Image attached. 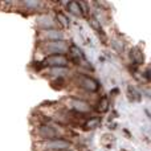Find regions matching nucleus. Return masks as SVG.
I'll use <instances>...</instances> for the list:
<instances>
[{"label": "nucleus", "instance_id": "obj_5", "mask_svg": "<svg viewBox=\"0 0 151 151\" xmlns=\"http://www.w3.org/2000/svg\"><path fill=\"white\" fill-rule=\"evenodd\" d=\"M80 85L89 91H96L97 89H98V83H97L93 78L86 77V76H81L80 77Z\"/></svg>", "mask_w": 151, "mask_h": 151}, {"label": "nucleus", "instance_id": "obj_8", "mask_svg": "<svg viewBox=\"0 0 151 151\" xmlns=\"http://www.w3.org/2000/svg\"><path fill=\"white\" fill-rule=\"evenodd\" d=\"M68 8H69V11H70V12L73 13V15H76V16H82V13H83L80 3H77V1L68 3Z\"/></svg>", "mask_w": 151, "mask_h": 151}, {"label": "nucleus", "instance_id": "obj_9", "mask_svg": "<svg viewBox=\"0 0 151 151\" xmlns=\"http://www.w3.org/2000/svg\"><path fill=\"white\" fill-rule=\"evenodd\" d=\"M130 56H133V60H134L135 64H141L142 61H143V55H142V52H141L139 48H134L133 53H131Z\"/></svg>", "mask_w": 151, "mask_h": 151}, {"label": "nucleus", "instance_id": "obj_4", "mask_svg": "<svg viewBox=\"0 0 151 151\" xmlns=\"http://www.w3.org/2000/svg\"><path fill=\"white\" fill-rule=\"evenodd\" d=\"M39 135L41 138L47 139H56V137L58 135V130L55 127V126H49V125H44V126H40L39 127Z\"/></svg>", "mask_w": 151, "mask_h": 151}, {"label": "nucleus", "instance_id": "obj_7", "mask_svg": "<svg viewBox=\"0 0 151 151\" xmlns=\"http://www.w3.org/2000/svg\"><path fill=\"white\" fill-rule=\"evenodd\" d=\"M70 106L80 113H86L90 110V106H89L88 102L81 101V99H70Z\"/></svg>", "mask_w": 151, "mask_h": 151}, {"label": "nucleus", "instance_id": "obj_11", "mask_svg": "<svg viewBox=\"0 0 151 151\" xmlns=\"http://www.w3.org/2000/svg\"><path fill=\"white\" fill-rule=\"evenodd\" d=\"M40 25H42L44 28H50V27L55 25V23H53V20L49 17V16H42V17H40Z\"/></svg>", "mask_w": 151, "mask_h": 151}, {"label": "nucleus", "instance_id": "obj_12", "mask_svg": "<svg viewBox=\"0 0 151 151\" xmlns=\"http://www.w3.org/2000/svg\"><path fill=\"white\" fill-rule=\"evenodd\" d=\"M98 123H99V118H93V119H90L88 123H86V127L88 129H94V127H97Z\"/></svg>", "mask_w": 151, "mask_h": 151}, {"label": "nucleus", "instance_id": "obj_2", "mask_svg": "<svg viewBox=\"0 0 151 151\" xmlns=\"http://www.w3.org/2000/svg\"><path fill=\"white\" fill-rule=\"evenodd\" d=\"M42 150H56V151H60V150H65L70 147V142L65 141V139H49V141H45L44 143L41 145Z\"/></svg>", "mask_w": 151, "mask_h": 151}, {"label": "nucleus", "instance_id": "obj_10", "mask_svg": "<svg viewBox=\"0 0 151 151\" xmlns=\"http://www.w3.org/2000/svg\"><path fill=\"white\" fill-rule=\"evenodd\" d=\"M49 73L52 76H55V77H63V76L69 73V69H66V68H52Z\"/></svg>", "mask_w": 151, "mask_h": 151}, {"label": "nucleus", "instance_id": "obj_1", "mask_svg": "<svg viewBox=\"0 0 151 151\" xmlns=\"http://www.w3.org/2000/svg\"><path fill=\"white\" fill-rule=\"evenodd\" d=\"M69 47L64 40H60V41H48L45 42L44 45V50L47 53H49L50 56H55V55H61V53H65L68 52Z\"/></svg>", "mask_w": 151, "mask_h": 151}, {"label": "nucleus", "instance_id": "obj_15", "mask_svg": "<svg viewBox=\"0 0 151 151\" xmlns=\"http://www.w3.org/2000/svg\"><path fill=\"white\" fill-rule=\"evenodd\" d=\"M60 151H69V150H60Z\"/></svg>", "mask_w": 151, "mask_h": 151}, {"label": "nucleus", "instance_id": "obj_14", "mask_svg": "<svg viewBox=\"0 0 151 151\" xmlns=\"http://www.w3.org/2000/svg\"><path fill=\"white\" fill-rule=\"evenodd\" d=\"M57 19H58V20H60V23L63 24V25H68V24H69L68 19H66L65 16L63 15V13H58V15H57Z\"/></svg>", "mask_w": 151, "mask_h": 151}, {"label": "nucleus", "instance_id": "obj_13", "mask_svg": "<svg viewBox=\"0 0 151 151\" xmlns=\"http://www.w3.org/2000/svg\"><path fill=\"white\" fill-rule=\"evenodd\" d=\"M23 4L25 5V7H28V8H37V7L41 5V3L40 1H24Z\"/></svg>", "mask_w": 151, "mask_h": 151}, {"label": "nucleus", "instance_id": "obj_3", "mask_svg": "<svg viewBox=\"0 0 151 151\" xmlns=\"http://www.w3.org/2000/svg\"><path fill=\"white\" fill-rule=\"evenodd\" d=\"M45 65H49L52 68H65L69 64V60L63 55H55V56H49L45 58Z\"/></svg>", "mask_w": 151, "mask_h": 151}, {"label": "nucleus", "instance_id": "obj_6", "mask_svg": "<svg viewBox=\"0 0 151 151\" xmlns=\"http://www.w3.org/2000/svg\"><path fill=\"white\" fill-rule=\"evenodd\" d=\"M42 36H44L47 40H50V41H60V40H64L63 32L55 31V29H45Z\"/></svg>", "mask_w": 151, "mask_h": 151}]
</instances>
